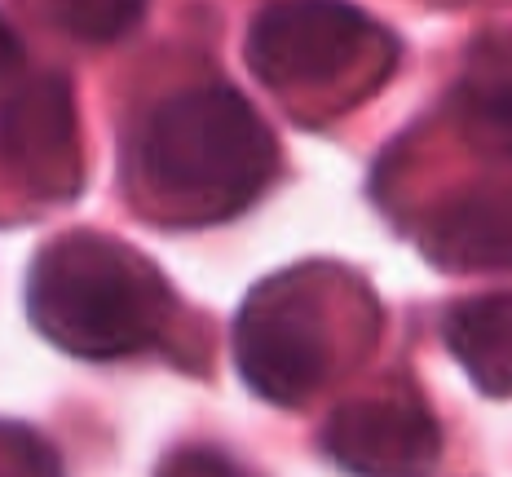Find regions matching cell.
<instances>
[{
	"label": "cell",
	"instance_id": "1",
	"mask_svg": "<svg viewBox=\"0 0 512 477\" xmlns=\"http://www.w3.org/2000/svg\"><path fill=\"white\" fill-rule=\"evenodd\" d=\"M279 142L234 84H190L142 120L128 155L133 199L173 230L234 221L270 190Z\"/></svg>",
	"mask_w": 512,
	"mask_h": 477
},
{
	"label": "cell",
	"instance_id": "2",
	"mask_svg": "<svg viewBox=\"0 0 512 477\" xmlns=\"http://www.w3.org/2000/svg\"><path fill=\"white\" fill-rule=\"evenodd\" d=\"M177 292L133 243L67 230L40 243L27 270V318L80 363H124L173 332Z\"/></svg>",
	"mask_w": 512,
	"mask_h": 477
},
{
	"label": "cell",
	"instance_id": "3",
	"mask_svg": "<svg viewBox=\"0 0 512 477\" xmlns=\"http://www.w3.org/2000/svg\"><path fill=\"white\" fill-rule=\"evenodd\" d=\"M380 310L332 261H296L265 274L234 314V367L261 402L305 407L340 371L349 341H371Z\"/></svg>",
	"mask_w": 512,
	"mask_h": 477
},
{
	"label": "cell",
	"instance_id": "4",
	"mask_svg": "<svg viewBox=\"0 0 512 477\" xmlns=\"http://www.w3.org/2000/svg\"><path fill=\"white\" fill-rule=\"evenodd\" d=\"M243 62L287 102H354L389 80L398 62L393 31L345 0H279L252 18Z\"/></svg>",
	"mask_w": 512,
	"mask_h": 477
},
{
	"label": "cell",
	"instance_id": "5",
	"mask_svg": "<svg viewBox=\"0 0 512 477\" xmlns=\"http://www.w3.org/2000/svg\"><path fill=\"white\" fill-rule=\"evenodd\" d=\"M0 164L40 199L80 195V111L67 76H36L0 102Z\"/></svg>",
	"mask_w": 512,
	"mask_h": 477
},
{
	"label": "cell",
	"instance_id": "6",
	"mask_svg": "<svg viewBox=\"0 0 512 477\" xmlns=\"http://www.w3.org/2000/svg\"><path fill=\"white\" fill-rule=\"evenodd\" d=\"M318 447L345 473L407 477L429 473L442 460V429L420 398L367 394L340 402L327 416Z\"/></svg>",
	"mask_w": 512,
	"mask_h": 477
},
{
	"label": "cell",
	"instance_id": "7",
	"mask_svg": "<svg viewBox=\"0 0 512 477\" xmlns=\"http://www.w3.org/2000/svg\"><path fill=\"white\" fill-rule=\"evenodd\" d=\"M415 248L437 270H504L508 265V195L473 190L433 208L415 230Z\"/></svg>",
	"mask_w": 512,
	"mask_h": 477
},
{
	"label": "cell",
	"instance_id": "8",
	"mask_svg": "<svg viewBox=\"0 0 512 477\" xmlns=\"http://www.w3.org/2000/svg\"><path fill=\"white\" fill-rule=\"evenodd\" d=\"M446 349L473 380V389L490 402H508L512 394V296L482 292L451 305L442 323Z\"/></svg>",
	"mask_w": 512,
	"mask_h": 477
},
{
	"label": "cell",
	"instance_id": "9",
	"mask_svg": "<svg viewBox=\"0 0 512 477\" xmlns=\"http://www.w3.org/2000/svg\"><path fill=\"white\" fill-rule=\"evenodd\" d=\"M490 58L495 53L482 49L464 71L460 102H464V133L482 146L486 155H508V129H512V76H508V53L495 62L490 76Z\"/></svg>",
	"mask_w": 512,
	"mask_h": 477
},
{
	"label": "cell",
	"instance_id": "10",
	"mask_svg": "<svg viewBox=\"0 0 512 477\" xmlns=\"http://www.w3.org/2000/svg\"><path fill=\"white\" fill-rule=\"evenodd\" d=\"M151 0H58L62 27L89 45H115L146 18Z\"/></svg>",
	"mask_w": 512,
	"mask_h": 477
},
{
	"label": "cell",
	"instance_id": "11",
	"mask_svg": "<svg viewBox=\"0 0 512 477\" xmlns=\"http://www.w3.org/2000/svg\"><path fill=\"white\" fill-rule=\"evenodd\" d=\"M164 473H181V477H199V473H212V477H234V473H243V469L230 460V455H221V451H208V447H186V451L168 455V460H164Z\"/></svg>",
	"mask_w": 512,
	"mask_h": 477
},
{
	"label": "cell",
	"instance_id": "12",
	"mask_svg": "<svg viewBox=\"0 0 512 477\" xmlns=\"http://www.w3.org/2000/svg\"><path fill=\"white\" fill-rule=\"evenodd\" d=\"M14 71H23V40H18V31L0 14V80H9Z\"/></svg>",
	"mask_w": 512,
	"mask_h": 477
}]
</instances>
